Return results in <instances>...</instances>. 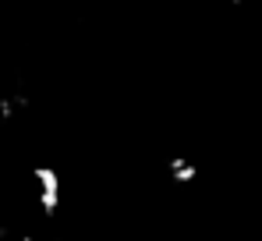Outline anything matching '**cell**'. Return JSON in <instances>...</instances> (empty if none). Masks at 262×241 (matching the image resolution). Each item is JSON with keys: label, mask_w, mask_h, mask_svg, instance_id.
Returning a JSON list of instances; mask_svg holds the SVG:
<instances>
[{"label": "cell", "mask_w": 262, "mask_h": 241, "mask_svg": "<svg viewBox=\"0 0 262 241\" xmlns=\"http://www.w3.org/2000/svg\"><path fill=\"white\" fill-rule=\"evenodd\" d=\"M32 185H36V202L43 216H57L60 213V170L50 163L32 167Z\"/></svg>", "instance_id": "obj_1"}, {"label": "cell", "mask_w": 262, "mask_h": 241, "mask_svg": "<svg viewBox=\"0 0 262 241\" xmlns=\"http://www.w3.org/2000/svg\"><path fill=\"white\" fill-rule=\"evenodd\" d=\"M167 170H170V177H174L177 185H191V181L199 177V167H195L191 160H184V156H170Z\"/></svg>", "instance_id": "obj_2"}]
</instances>
